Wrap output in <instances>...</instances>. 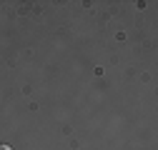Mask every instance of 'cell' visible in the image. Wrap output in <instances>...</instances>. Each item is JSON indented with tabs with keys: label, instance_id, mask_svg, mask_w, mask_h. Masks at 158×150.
Masks as SVG:
<instances>
[{
	"label": "cell",
	"instance_id": "1",
	"mask_svg": "<svg viewBox=\"0 0 158 150\" xmlns=\"http://www.w3.org/2000/svg\"><path fill=\"white\" fill-rule=\"evenodd\" d=\"M0 150H10V145H5V143H0Z\"/></svg>",
	"mask_w": 158,
	"mask_h": 150
}]
</instances>
